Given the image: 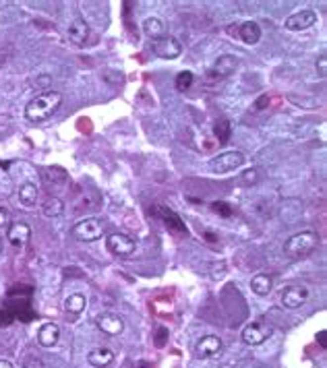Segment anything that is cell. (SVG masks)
Here are the masks:
<instances>
[{
    "label": "cell",
    "instance_id": "1",
    "mask_svg": "<svg viewBox=\"0 0 327 368\" xmlns=\"http://www.w3.org/2000/svg\"><path fill=\"white\" fill-rule=\"evenodd\" d=\"M60 103H62V95L58 91H44V93H40L27 103L25 116L31 122H46L48 118H52V114H56Z\"/></svg>",
    "mask_w": 327,
    "mask_h": 368
},
{
    "label": "cell",
    "instance_id": "2",
    "mask_svg": "<svg viewBox=\"0 0 327 368\" xmlns=\"http://www.w3.org/2000/svg\"><path fill=\"white\" fill-rule=\"evenodd\" d=\"M319 244V236L313 230H302V232L290 236L284 242V252L290 259H305L311 252L317 248Z\"/></svg>",
    "mask_w": 327,
    "mask_h": 368
},
{
    "label": "cell",
    "instance_id": "3",
    "mask_svg": "<svg viewBox=\"0 0 327 368\" xmlns=\"http://www.w3.org/2000/svg\"><path fill=\"white\" fill-rule=\"evenodd\" d=\"M242 164H244V155L236 151V149H232V151H224L209 159V170L216 172V174H228L232 170H238Z\"/></svg>",
    "mask_w": 327,
    "mask_h": 368
},
{
    "label": "cell",
    "instance_id": "4",
    "mask_svg": "<svg viewBox=\"0 0 327 368\" xmlns=\"http://www.w3.org/2000/svg\"><path fill=\"white\" fill-rule=\"evenodd\" d=\"M106 246L112 252L114 257H131L133 252L137 250V240H133L131 236L114 232L106 238Z\"/></svg>",
    "mask_w": 327,
    "mask_h": 368
},
{
    "label": "cell",
    "instance_id": "5",
    "mask_svg": "<svg viewBox=\"0 0 327 368\" xmlns=\"http://www.w3.org/2000/svg\"><path fill=\"white\" fill-rule=\"evenodd\" d=\"M151 50H154L160 58H164V60H176L178 56L182 54V44L176 38L164 36L160 40L151 42Z\"/></svg>",
    "mask_w": 327,
    "mask_h": 368
},
{
    "label": "cell",
    "instance_id": "6",
    "mask_svg": "<svg viewBox=\"0 0 327 368\" xmlns=\"http://www.w3.org/2000/svg\"><path fill=\"white\" fill-rule=\"evenodd\" d=\"M73 236L77 240H83V242H93V240L102 238V222L98 220V217L81 220L79 224L73 226Z\"/></svg>",
    "mask_w": 327,
    "mask_h": 368
},
{
    "label": "cell",
    "instance_id": "7",
    "mask_svg": "<svg viewBox=\"0 0 327 368\" xmlns=\"http://www.w3.org/2000/svg\"><path fill=\"white\" fill-rule=\"evenodd\" d=\"M272 335V327L265 321H253L242 329V341L247 346H261V343Z\"/></svg>",
    "mask_w": 327,
    "mask_h": 368
},
{
    "label": "cell",
    "instance_id": "8",
    "mask_svg": "<svg viewBox=\"0 0 327 368\" xmlns=\"http://www.w3.org/2000/svg\"><path fill=\"white\" fill-rule=\"evenodd\" d=\"M151 213H156L162 217V222L166 224V228L170 230V232L178 234V236H186V226L184 222L180 220V215L176 211H172L170 207H164V205H156L151 207Z\"/></svg>",
    "mask_w": 327,
    "mask_h": 368
},
{
    "label": "cell",
    "instance_id": "9",
    "mask_svg": "<svg viewBox=\"0 0 327 368\" xmlns=\"http://www.w3.org/2000/svg\"><path fill=\"white\" fill-rule=\"evenodd\" d=\"M307 300H309V290H307V285H300V283L288 285L282 292V296H279V302H282L286 308H292V310L300 308Z\"/></svg>",
    "mask_w": 327,
    "mask_h": 368
},
{
    "label": "cell",
    "instance_id": "10",
    "mask_svg": "<svg viewBox=\"0 0 327 368\" xmlns=\"http://www.w3.org/2000/svg\"><path fill=\"white\" fill-rule=\"evenodd\" d=\"M317 23V13L315 10H300V13H294L286 19V29L288 31H305L309 27H313Z\"/></svg>",
    "mask_w": 327,
    "mask_h": 368
},
{
    "label": "cell",
    "instance_id": "11",
    "mask_svg": "<svg viewBox=\"0 0 327 368\" xmlns=\"http://www.w3.org/2000/svg\"><path fill=\"white\" fill-rule=\"evenodd\" d=\"M96 325L102 333H106V335H120L124 331V321L114 315V313H104L96 319Z\"/></svg>",
    "mask_w": 327,
    "mask_h": 368
},
{
    "label": "cell",
    "instance_id": "12",
    "mask_svg": "<svg viewBox=\"0 0 327 368\" xmlns=\"http://www.w3.org/2000/svg\"><path fill=\"white\" fill-rule=\"evenodd\" d=\"M89 36H91L89 25H87V23H85L83 19L77 17L75 21H71V25H68V40H71L73 44H77V46H85L87 40H89Z\"/></svg>",
    "mask_w": 327,
    "mask_h": 368
},
{
    "label": "cell",
    "instance_id": "13",
    "mask_svg": "<svg viewBox=\"0 0 327 368\" xmlns=\"http://www.w3.org/2000/svg\"><path fill=\"white\" fill-rule=\"evenodd\" d=\"M219 350H221V339L218 335H205L197 341V354L201 358H212V356L219 354Z\"/></svg>",
    "mask_w": 327,
    "mask_h": 368
},
{
    "label": "cell",
    "instance_id": "14",
    "mask_svg": "<svg viewBox=\"0 0 327 368\" xmlns=\"http://www.w3.org/2000/svg\"><path fill=\"white\" fill-rule=\"evenodd\" d=\"M31 238V228L25 224V222H17L8 228V240L13 246H23L27 244Z\"/></svg>",
    "mask_w": 327,
    "mask_h": 368
},
{
    "label": "cell",
    "instance_id": "15",
    "mask_svg": "<svg viewBox=\"0 0 327 368\" xmlns=\"http://www.w3.org/2000/svg\"><path fill=\"white\" fill-rule=\"evenodd\" d=\"M238 40H242L247 46H255L261 40V27L255 21H244L238 25Z\"/></svg>",
    "mask_w": 327,
    "mask_h": 368
},
{
    "label": "cell",
    "instance_id": "16",
    "mask_svg": "<svg viewBox=\"0 0 327 368\" xmlns=\"http://www.w3.org/2000/svg\"><path fill=\"white\" fill-rule=\"evenodd\" d=\"M58 339H60V327H58L56 323H46V325L40 327V333H38L40 346L52 348V346L58 343Z\"/></svg>",
    "mask_w": 327,
    "mask_h": 368
},
{
    "label": "cell",
    "instance_id": "17",
    "mask_svg": "<svg viewBox=\"0 0 327 368\" xmlns=\"http://www.w3.org/2000/svg\"><path fill=\"white\" fill-rule=\"evenodd\" d=\"M42 178L46 184H52V186H60V184H64L68 180V174L66 170L60 168V166H48L42 170Z\"/></svg>",
    "mask_w": 327,
    "mask_h": 368
},
{
    "label": "cell",
    "instance_id": "18",
    "mask_svg": "<svg viewBox=\"0 0 327 368\" xmlns=\"http://www.w3.org/2000/svg\"><path fill=\"white\" fill-rule=\"evenodd\" d=\"M143 33L147 38H151V42L160 40L166 36V25H164V21L160 17H147L143 21Z\"/></svg>",
    "mask_w": 327,
    "mask_h": 368
},
{
    "label": "cell",
    "instance_id": "19",
    "mask_svg": "<svg viewBox=\"0 0 327 368\" xmlns=\"http://www.w3.org/2000/svg\"><path fill=\"white\" fill-rule=\"evenodd\" d=\"M87 362H89L91 366H96V368H106L108 364L114 362V352L108 350V348H98V350L89 352Z\"/></svg>",
    "mask_w": 327,
    "mask_h": 368
},
{
    "label": "cell",
    "instance_id": "20",
    "mask_svg": "<svg viewBox=\"0 0 327 368\" xmlns=\"http://www.w3.org/2000/svg\"><path fill=\"white\" fill-rule=\"evenodd\" d=\"M236 66H238V60L234 58V56H230V54H224V56H219V58L216 60L214 64V73L218 77H228L236 71Z\"/></svg>",
    "mask_w": 327,
    "mask_h": 368
},
{
    "label": "cell",
    "instance_id": "21",
    "mask_svg": "<svg viewBox=\"0 0 327 368\" xmlns=\"http://www.w3.org/2000/svg\"><path fill=\"white\" fill-rule=\"evenodd\" d=\"M40 199V190L36 184H31V182H25V184H21L19 186V201L23 207H33L38 203Z\"/></svg>",
    "mask_w": 327,
    "mask_h": 368
},
{
    "label": "cell",
    "instance_id": "22",
    "mask_svg": "<svg viewBox=\"0 0 327 368\" xmlns=\"http://www.w3.org/2000/svg\"><path fill=\"white\" fill-rule=\"evenodd\" d=\"M42 213L46 217H50V220H54V217H60L64 213V203L62 199L58 197H48L44 203H42Z\"/></svg>",
    "mask_w": 327,
    "mask_h": 368
},
{
    "label": "cell",
    "instance_id": "23",
    "mask_svg": "<svg viewBox=\"0 0 327 368\" xmlns=\"http://www.w3.org/2000/svg\"><path fill=\"white\" fill-rule=\"evenodd\" d=\"M272 277L267 273H259L255 275V277L251 279V290L257 294V296H267L272 292Z\"/></svg>",
    "mask_w": 327,
    "mask_h": 368
},
{
    "label": "cell",
    "instance_id": "24",
    "mask_svg": "<svg viewBox=\"0 0 327 368\" xmlns=\"http://www.w3.org/2000/svg\"><path fill=\"white\" fill-rule=\"evenodd\" d=\"M85 306H87V298L83 294H71L64 300V310L71 315H81L85 310Z\"/></svg>",
    "mask_w": 327,
    "mask_h": 368
},
{
    "label": "cell",
    "instance_id": "25",
    "mask_svg": "<svg viewBox=\"0 0 327 368\" xmlns=\"http://www.w3.org/2000/svg\"><path fill=\"white\" fill-rule=\"evenodd\" d=\"M214 135H216V139L219 145H226L230 141V137H232V122L228 118H219L214 126Z\"/></svg>",
    "mask_w": 327,
    "mask_h": 368
},
{
    "label": "cell",
    "instance_id": "26",
    "mask_svg": "<svg viewBox=\"0 0 327 368\" xmlns=\"http://www.w3.org/2000/svg\"><path fill=\"white\" fill-rule=\"evenodd\" d=\"M193 81H195V75L191 71H182V73L176 75V79H174V85H176L178 91H186L193 85Z\"/></svg>",
    "mask_w": 327,
    "mask_h": 368
},
{
    "label": "cell",
    "instance_id": "27",
    "mask_svg": "<svg viewBox=\"0 0 327 368\" xmlns=\"http://www.w3.org/2000/svg\"><path fill=\"white\" fill-rule=\"evenodd\" d=\"M13 317H15V319H19V321H23V323H31L33 319H38V313H36V310L31 308V304H29V306L17 308L15 313H13Z\"/></svg>",
    "mask_w": 327,
    "mask_h": 368
},
{
    "label": "cell",
    "instance_id": "28",
    "mask_svg": "<svg viewBox=\"0 0 327 368\" xmlns=\"http://www.w3.org/2000/svg\"><path fill=\"white\" fill-rule=\"evenodd\" d=\"M23 368H46L44 366V362H42V358L40 356H36V354H27L25 358H23Z\"/></svg>",
    "mask_w": 327,
    "mask_h": 368
},
{
    "label": "cell",
    "instance_id": "29",
    "mask_svg": "<svg viewBox=\"0 0 327 368\" xmlns=\"http://www.w3.org/2000/svg\"><path fill=\"white\" fill-rule=\"evenodd\" d=\"M212 209H214L216 213H219L221 217H232V207H230V203H226V201H216V203H212Z\"/></svg>",
    "mask_w": 327,
    "mask_h": 368
},
{
    "label": "cell",
    "instance_id": "30",
    "mask_svg": "<svg viewBox=\"0 0 327 368\" xmlns=\"http://www.w3.org/2000/svg\"><path fill=\"white\" fill-rule=\"evenodd\" d=\"M242 182L249 184V186H255V184L259 182V172H257V170H247V172H242Z\"/></svg>",
    "mask_w": 327,
    "mask_h": 368
},
{
    "label": "cell",
    "instance_id": "31",
    "mask_svg": "<svg viewBox=\"0 0 327 368\" xmlns=\"http://www.w3.org/2000/svg\"><path fill=\"white\" fill-rule=\"evenodd\" d=\"M13 321H15V317L8 308H0V327H8Z\"/></svg>",
    "mask_w": 327,
    "mask_h": 368
},
{
    "label": "cell",
    "instance_id": "32",
    "mask_svg": "<svg viewBox=\"0 0 327 368\" xmlns=\"http://www.w3.org/2000/svg\"><path fill=\"white\" fill-rule=\"evenodd\" d=\"M166 341H168V329L166 327H160L158 333H156V346L158 348H164V346H166Z\"/></svg>",
    "mask_w": 327,
    "mask_h": 368
},
{
    "label": "cell",
    "instance_id": "33",
    "mask_svg": "<svg viewBox=\"0 0 327 368\" xmlns=\"http://www.w3.org/2000/svg\"><path fill=\"white\" fill-rule=\"evenodd\" d=\"M8 224V209L6 207H0V228Z\"/></svg>",
    "mask_w": 327,
    "mask_h": 368
},
{
    "label": "cell",
    "instance_id": "34",
    "mask_svg": "<svg viewBox=\"0 0 327 368\" xmlns=\"http://www.w3.org/2000/svg\"><path fill=\"white\" fill-rule=\"evenodd\" d=\"M317 66H319V73H321V75H325V71H327V58H325V54H321V56H319V62H317Z\"/></svg>",
    "mask_w": 327,
    "mask_h": 368
},
{
    "label": "cell",
    "instance_id": "35",
    "mask_svg": "<svg viewBox=\"0 0 327 368\" xmlns=\"http://www.w3.org/2000/svg\"><path fill=\"white\" fill-rule=\"evenodd\" d=\"M317 341L321 343V348H327V333L325 331H319L317 333Z\"/></svg>",
    "mask_w": 327,
    "mask_h": 368
},
{
    "label": "cell",
    "instance_id": "36",
    "mask_svg": "<svg viewBox=\"0 0 327 368\" xmlns=\"http://www.w3.org/2000/svg\"><path fill=\"white\" fill-rule=\"evenodd\" d=\"M226 33H228V36H232V38H238V25H228L226 27Z\"/></svg>",
    "mask_w": 327,
    "mask_h": 368
},
{
    "label": "cell",
    "instance_id": "37",
    "mask_svg": "<svg viewBox=\"0 0 327 368\" xmlns=\"http://www.w3.org/2000/svg\"><path fill=\"white\" fill-rule=\"evenodd\" d=\"M265 101H270V97H267V95L259 97V99H257V108H259V110H261V108H265V106H267V103H265Z\"/></svg>",
    "mask_w": 327,
    "mask_h": 368
},
{
    "label": "cell",
    "instance_id": "38",
    "mask_svg": "<svg viewBox=\"0 0 327 368\" xmlns=\"http://www.w3.org/2000/svg\"><path fill=\"white\" fill-rule=\"evenodd\" d=\"M0 368H15V366H13V362H8V360L2 358V360H0Z\"/></svg>",
    "mask_w": 327,
    "mask_h": 368
},
{
    "label": "cell",
    "instance_id": "39",
    "mask_svg": "<svg viewBox=\"0 0 327 368\" xmlns=\"http://www.w3.org/2000/svg\"><path fill=\"white\" fill-rule=\"evenodd\" d=\"M141 368H154V366H149L147 362H143V364H141Z\"/></svg>",
    "mask_w": 327,
    "mask_h": 368
},
{
    "label": "cell",
    "instance_id": "40",
    "mask_svg": "<svg viewBox=\"0 0 327 368\" xmlns=\"http://www.w3.org/2000/svg\"><path fill=\"white\" fill-rule=\"evenodd\" d=\"M2 246H4V244H2V238H0V252H2Z\"/></svg>",
    "mask_w": 327,
    "mask_h": 368
},
{
    "label": "cell",
    "instance_id": "41",
    "mask_svg": "<svg viewBox=\"0 0 327 368\" xmlns=\"http://www.w3.org/2000/svg\"><path fill=\"white\" fill-rule=\"evenodd\" d=\"M124 368H128V364H124Z\"/></svg>",
    "mask_w": 327,
    "mask_h": 368
}]
</instances>
